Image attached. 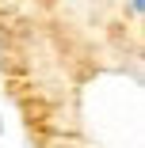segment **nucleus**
Segmentation results:
<instances>
[{
    "instance_id": "1",
    "label": "nucleus",
    "mask_w": 145,
    "mask_h": 148,
    "mask_svg": "<svg viewBox=\"0 0 145 148\" xmlns=\"http://www.w3.org/2000/svg\"><path fill=\"white\" fill-rule=\"evenodd\" d=\"M130 8H134V15H141L145 12V0H130Z\"/></svg>"
}]
</instances>
